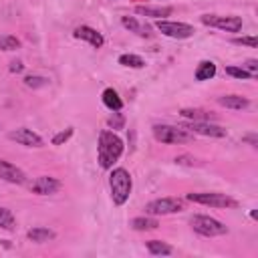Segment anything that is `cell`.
I'll return each mask as SVG.
<instances>
[{
  "mask_svg": "<svg viewBox=\"0 0 258 258\" xmlns=\"http://www.w3.org/2000/svg\"><path fill=\"white\" fill-rule=\"evenodd\" d=\"M244 69L252 75V77H256V73H258V60H254V58H248L246 60V64H244Z\"/></svg>",
  "mask_w": 258,
  "mask_h": 258,
  "instance_id": "obj_30",
  "label": "cell"
},
{
  "mask_svg": "<svg viewBox=\"0 0 258 258\" xmlns=\"http://www.w3.org/2000/svg\"><path fill=\"white\" fill-rule=\"evenodd\" d=\"M8 139L20 143V145H26V147H42L44 141L40 135H36L32 129H26V127H20V129H14L8 133Z\"/></svg>",
  "mask_w": 258,
  "mask_h": 258,
  "instance_id": "obj_9",
  "label": "cell"
},
{
  "mask_svg": "<svg viewBox=\"0 0 258 258\" xmlns=\"http://www.w3.org/2000/svg\"><path fill=\"white\" fill-rule=\"evenodd\" d=\"M109 187H111L113 204L115 206H123L129 200V194H131V187H133V181H131L129 171L123 169V167L113 169L111 175H109Z\"/></svg>",
  "mask_w": 258,
  "mask_h": 258,
  "instance_id": "obj_2",
  "label": "cell"
},
{
  "mask_svg": "<svg viewBox=\"0 0 258 258\" xmlns=\"http://www.w3.org/2000/svg\"><path fill=\"white\" fill-rule=\"evenodd\" d=\"M123 153V141L113 133L103 129L99 133V163L103 169H111L113 163L121 157Z\"/></svg>",
  "mask_w": 258,
  "mask_h": 258,
  "instance_id": "obj_1",
  "label": "cell"
},
{
  "mask_svg": "<svg viewBox=\"0 0 258 258\" xmlns=\"http://www.w3.org/2000/svg\"><path fill=\"white\" fill-rule=\"evenodd\" d=\"M153 137L161 143H187L194 139V133L181 125H153Z\"/></svg>",
  "mask_w": 258,
  "mask_h": 258,
  "instance_id": "obj_3",
  "label": "cell"
},
{
  "mask_svg": "<svg viewBox=\"0 0 258 258\" xmlns=\"http://www.w3.org/2000/svg\"><path fill=\"white\" fill-rule=\"evenodd\" d=\"M218 103H220L222 107L234 109V111H242V109H246V107L250 105V101H248L246 97H240V95H222V97L218 99Z\"/></svg>",
  "mask_w": 258,
  "mask_h": 258,
  "instance_id": "obj_15",
  "label": "cell"
},
{
  "mask_svg": "<svg viewBox=\"0 0 258 258\" xmlns=\"http://www.w3.org/2000/svg\"><path fill=\"white\" fill-rule=\"evenodd\" d=\"M179 115L183 119H189V121H208V119H212V115L208 111H202V109H181Z\"/></svg>",
  "mask_w": 258,
  "mask_h": 258,
  "instance_id": "obj_21",
  "label": "cell"
},
{
  "mask_svg": "<svg viewBox=\"0 0 258 258\" xmlns=\"http://www.w3.org/2000/svg\"><path fill=\"white\" fill-rule=\"evenodd\" d=\"M234 44H246L250 48H256L258 46V40L254 36H238V38H234Z\"/></svg>",
  "mask_w": 258,
  "mask_h": 258,
  "instance_id": "obj_29",
  "label": "cell"
},
{
  "mask_svg": "<svg viewBox=\"0 0 258 258\" xmlns=\"http://www.w3.org/2000/svg\"><path fill=\"white\" fill-rule=\"evenodd\" d=\"M18 46H20V40L16 36H10V34L0 36V50H16Z\"/></svg>",
  "mask_w": 258,
  "mask_h": 258,
  "instance_id": "obj_25",
  "label": "cell"
},
{
  "mask_svg": "<svg viewBox=\"0 0 258 258\" xmlns=\"http://www.w3.org/2000/svg\"><path fill=\"white\" fill-rule=\"evenodd\" d=\"M48 81L44 79V77H36V75H30V77H26L24 79V85L26 87H32V89H36V87H44Z\"/></svg>",
  "mask_w": 258,
  "mask_h": 258,
  "instance_id": "obj_27",
  "label": "cell"
},
{
  "mask_svg": "<svg viewBox=\"0 0 258 258\" xmlns=\"http://www.w3.org/2000/svg\"><path fill=\"white\" fill-rule=\"evenodd\" d=\"M183 210V202L177 198H159L145 206V212L151 216H165V214H177Z\"/></svg>",
  "mask_w": 258,
  "mask_h": 258,
  "instance_id": "obj_6",
  "label": "cell"
},
{
  "mask_svg": "<svg viewBox=\"0 0 258 258\" xmlns=\"http://www.w3.org/2000/svg\"><path fill=\"white\" fill-rule=\"evenodd\" d=\"M22 69H24V64H22L20 60H12V62H10V73H20Z\"/></svg>",
  "mask_w": 258,
  "mask_h": 258,
  "instance_id": "obj_32",
  "label": "cell"
},
{
  "mask_svg": "<svg viewBox=\"0 0 258 258\" xmlns=\"http://www.w3.org/2000/svg\"><path fill=\"white\" fill-rule=\"evenodd\" d=\"M26 236H28V240H32V242H48V240L54 238V232H52L50 228L36 226V228H32V230H28Z\"/></svg>",
  "mask_w": 258,
  "mask_h": 258,
  "instance_id": "obj_19",
  "label": "cell"
},
{
  "mask_svg": "<svg viewBox=\"0 0 258 258\" xmlns=\"http://www.w3.org/2000/svg\"><path fill=\"white\" fill-rule=\"evenodd\" d=\"M187 200L194 204H202V206H212V208H236V200H232L226 194H218V191H200V194H187Z\"/></svg>",
  "mask_w": 258,
  "mask_h": 258,
  "instance_id": "obj_5",
  "label": "cell"
},
{
  "mask_svg": "<svg viewBox=\"0 0 258 258\" xmlns=\"http://www.w3.org/2000/svg\"><path fill=\"white\" fill-rule=\"evenodd\" d=\"M216 75V64L212 60H202L196 69V81H210Z\"/></svg>",
  "mask_w": 258,
  "mask_h": 258,
  "instance_id": "obj_18",
  "label": "cell"
},
{
  "mask_svg": "<svg viewBox=\"0 0 258 258\" xmlns=\"http://www.w3.org/2000/svg\"><path fill=\"white\" fill-rule=\"evenodd\" d=\"M189 224H191L194 232H198V234H202V236H208V238L228 234V228H226L220 220L210 218V216H200V214H198V216H191Z\"/></svg>",
  "mask_w": 258,
  "mask_h": 258,
  "instance_id": "obj_4",
  "label": "cell"
},
{
  "mask_svg": "<svg viewBox=\"0 0 258 258\" xmlns=\"http://www.w3.org/2000/svg\"><path fill=\"white\" fill-rule=\"evenodd\" d=\"M109 125H111V127H121V125H123V119H121V117H115V119L111 117V119H109Z\"/></svg>",
  "mask_w": 258,
  "mask_h": 258,
  "instance_id": "obj_33",
  "label": "cell"
},
{
  "mask_svg": "<svg viewBox=\"0 0 258 258\" xmlns=\"http://www.w3.org/2000/svg\"><path fill=\"white\" fill-rule=\"evenodd\" d=\"M157 226H159V222L155 218H135V220H131V228L133 230H139V232H143V230H155Z\"/></svg>",
  "mask_w": 258,
  "mask_h": 258,
  "instance_id": "obj_22",
  "label": "cell"
},
{
  "mask_svg": "<svg viewBox=\"0 0 258 258\" xmlns=\"http://www.w3.org/2000/svg\"><path fill=\"white\" fill-rule=\"evenodd\" d=\"M175 161L181 163V165H194V163H196V159L189 157V155H179V157H175Z\"/></svg>",
  "mask_w": 258,
  "mask_h": 258,
  "instance_id": "obj_31",
  "label": "cell"
},
{
  "mask_svg": "<svg viewBox=\"0 0 258 258\" xmlns=\"http://www.w3.org/2000/svg\"><path fill=\"white\" fill-rule=\"evenodd\" d=\"M155 28H157L161 34L169 36V38H189V36L196 32L191 24H185V22H173V20H157Z\"/></svg>",
  "mask_w": 258,
  "mask_h": 258,
  "instance_id": "obj_7",
  "label": "cell"
},
{
  "mask_svg": "<svg viewBox=\"0 0 258 258\" xmlns=\"http://www.w3.org/2000/svg\"><path fill=\"white\" fill-rule=\"evenodd\" d=\"M0 228H4V230H14L16 228V220H14L12 212L8 208H2V206H0Z\"/></svg>",
  "mask_w": 258,
  "mask_h": 258,
  "instance_id": "obj_24",
  "label": "cell"
},
{
  "mask_svg": "<svg viewBox=\"0 0 258 258\" xmlns=\"http://www.w3.org/2000/svg\"><path fill=\"white\" fill-rule=\"evenodd\" d=\"M119 64L131 67V69H141V67H145V60L141 56H137V54H121L119 56Z\"/></svg>",
  "mask_w": 258,
  "mask_h": 258,
  "instance_id": "obj_23",
  "label": "cell"
},
{
  "mask_svg": "<svg viewBox=\"0 0 258 258\" xmlns=\"http://www.w3.org/2000/svg\"><path fill=\"white\" fill-rule=\"evenodd\" d=\"M181 127L189 129L191 133L206 135V137H224L226 135V129L224 127L214 125V123H208V121H189L187 125H181Z\"/></svg>",
  "mask_w": 258,
  "mask_h": 258,
  "instance_id": "obj_11",
  "label": "cell"
},
{
  "mask_svg": "<svg viewBox=\"0 0 258 258\" xmlns=\"http://www.w3.org/2000/svg\"><path fill=\"white\" fill-rule=\"evenodd\" d=\"M71 135H73V129H71V127L64 129V131H60V133H56V135L52 137V145H62L64 141L71 139Z\"/></svg>",
  "mask_w": 258,
  "mask_h": 258,
  "instance_id": "obj_28",
  "label": "cell"
},
{
  "mask_svg": "<svg viewBox=\"0 0 258 258\" xmlns=\"http://www.w3.org/2000/svg\"><path fill=\"white\" fill-rule=\"evenodd\" d=\"M173 12L171 6H135V14L139 16H151V18H163Z\"/></svg>",
  "mask_w": 258,
  "mask_h": 258,
  "instance_id": "obj_14",
  "label": "cell"
},
{
  "mask_svg": "<svg viewBox=\"0 0 258 258\" xmlns=\"http://www.w3.org/2000/svg\"><path fill=\"white\" fill-rule=\"evenodd\" d=\"M226 75H230V77H236V79H242V81H248V79H252V75L244 69V67H228L226 69Z\"/></svg>",
  "mask_w": 258,
  "mask_h": 258,
  "instance_id": "obj_26",
  "label": "cell"
},
{
  "mask_svg": "<svg viewBox=\"0 0 258 258\" xmlns=\"http://www.w3.org/2000/svg\"><path fill=\"white\" fill-rule=\"evenodd\" d=\"M60 189V181L50 175H40L30 183V191L36 196H50Z\"/></svg>",
  "mask_w": 258,
  "mask_h": 258,
  "instance_id": "obj_10",
  "label": "cell"
},
{
  "mask_svg": "<svg viewBox=\"0 0 258 258\" xmlns=\"http://www.w3.org/2000/svg\"><path fill=\"white\" fill-rule=\"evenodd\" d=\"M101 99H103V105L109 107L111 111H121V107H123V101H121V97L117 95L115 89H105Z\"/></svg>",
  "mask_w": 258,
  "mask_h": 258,
  "instance_id": "obj_17",
  "label": "cell"
},
{
  "mask_svg": "<svg viewBox=\"0 0 258 258\" xmlns=\"http://www.w3.org/2000/svg\"><path fill=\"white\" fill-rule=\"evenodd\" d=\"M73 34H75V38L87 40V42H89L91 46H95V48H101V46H103V42H105L103 34H101V32H97L95 28H91V26H77Z\"/></svg>",
  "mask_w": 258,
  "mask_h": 258,
  "instance_id": "obj_13",
  "label": "cell"
},
{
  "mask_svg": "<svg viewBox=\"0 0 258 258\" xmlns=\"http://www.w3.org/2000/svg\"><path fill=\"white\" fill-rule=\"evenodd\" d=\"M202 22L208 26H216L226 32H238L242 30V18L240 16H218V14H204Z\"/></svg>",
  "mask_w": 258,
  "mask_h": 258,
  "instance_id": "obj_8",
  "label": "cell"
},
{
  "mask_svg": "<svg viewBox=\"0 0 258 258\" xmlns=\"http://www.w3.org/2000/svg\"><path fill=\"white\" fill-rule=\"evenodd\" d=\"M244 141H248L252 147H256V145H258V139H256V135H246V137H244Z\"/></svg>",
  "mask_w": 258,
  "mask_h": 258,
  "instance_id": "obj_34",
  "label": "cell"
},
{
  "mask_svg": "<svg viewBox=\"0 0 258 258\" xmlns=\"http://www.w3.org/2000/svg\"><path fill=\"white\" fill-rule=\"evenodd\" d=\"M121 24L129 30V32H135V34H139V36H149L151 32V28L147 26V24H141L137 18H133V16H123L121 18Z\"/></svg>",
  "mask_w": 258,
  "mask_h": 258,
  "instance_id": "obj_16",
  "label": "cell"
},
{
  "mask_svg": "<svg viewBox=\"0 0 258 258\" xmlns=\"http://www.w3.org/2000/svg\"><path fill=\"white\" fill-rule=\"evenodd\" d=\"M147 250H149L151 254H155V256H167V254L173 252V248H171L169 244L161 242V240H149V242H147Z\"/></svg>",
  "mask_w": 258,
  "mask_h": 258,
  "instance_id": "obj_20",
  "label": "cell"
},
{
  "mask_svg": "<svg viewBox=\"0 0 258 258\" xmlns=\"http://www.w3.org/2000/svg\"><path fill=\"white\" fill-rule=\"evenodd\" d=\"M0 177L8 183H16V185H22L26 181V173L6 159H0Z\"/></svg>",
  "mask_w": 258,
  "mask_h": 258,
  "instance_id": "obj_12",
  "label": "cell"
}]
</instances>
